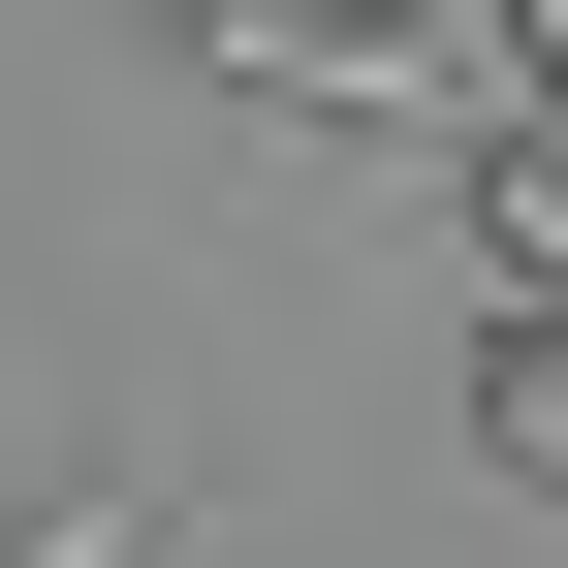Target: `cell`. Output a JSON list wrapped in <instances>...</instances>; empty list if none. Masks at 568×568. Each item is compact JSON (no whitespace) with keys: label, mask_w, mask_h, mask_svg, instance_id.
<instances>
[{"label":"cell","mask_w":568,"mask_h":568,"mask_svg":"<svg viewBox=\"0 0 568 568\" xmlns=\"http://www.w3.org/2000/svg\"><path fill=\"white\" fill-rule=\"evenodd\" d=\"M190 95H284V126H379V159H506V32L474 0H159Z\"/></svg>","instance_id":"6da1fadb"},{"label":"cell","mask_w":568,"mask_h":568,"mask_svg":"<svg viewBox=\"0 0 568 568\" xmlns=\"http://www.w3.org/2000/svg\"><path fill=\"white\" fill-rule=\"evenodd\" d=\"M474 32H506V126L568 159V0H474Z\"/></svg>","instance_id":"7a4b0ae2"}]
</instances>
